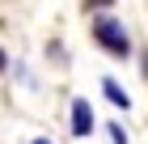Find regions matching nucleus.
Here are the masks:
<instances>
[{"label": "nucleus", "instance_id": "1", "mask_svg": "<svg viewBox=\"0 0 148 144\" xmlns=\"http://www.w3.org/2000/svg\"><path fill=\"white\" fill-rule=\"evenodd\" d=\"M93 38H97L114 59H127V55H131V38H127L123 21H114V17H97V21H93Z\"/></svg>", "mask_w": 148, "mask_h": 144}, {"label": "nucleus", "instance_id": "2", "mask_svg": "<svg viewBox=\"0 0 148 144\" xmlns=\"http://www.w3.org/2000/svg\"><path fill=\"white\" fill-rule=\"evenodd\" d=\"M93 132V106L85 98L72 102V136H89Z\"/></svg>", "mask_w": 148, "mask_h": 144}, {"label": "nucleus", "instance_id": "3", "mask_svg": "<svg viewBox=\"0 0 148 144\" xmlns=\"http://www.w3.org/2000/svg\"><path fill=\"white\" fill-rule=\"evenodd\" d=\"M102 89H106V98H110L114 106H123V110H127V106H131V98H127L123 89H119V81H102Z\"/></svg>", "mask_w": 148, "mask_h": 144}, {"label": "nucleus", "instance_id": "4", "mask_svg": "<svg viewBox=\"0 0 148 144\" xmlns=\"http://www.w3.org/2000/svg\"><path fill=\"white\" fill-rule=\"evenodd\" d=\"M110 140H114V144H127V132L119 127V123H110Z\"/></svg>", "mask_w": 148, "mask_h": 144}, {"label": "nucleus", "instance_id": "5", "mask_svg": "<svg viewBox=\"0 0 148 144\" xmlns=\"http://www.w3.org/2000/svg\"><path fill=\"white\" fill-rule=\"evenodd\" d=\"M30 144H51V140H47V136H38V140H30Z\"/></svg>", "mask_w": 148, "mask_h": 144}, {"label": "nucleus", "instance_id": "6", "mask_svg": "<svg viewBox=\"0 0 148 144\" xmlns=\"http://www.w3.org/2000/svg\"><path fill=\"white\" fill-rule=\"evenodd\" d=\"M0 68H4V51H0Z\"/></svg>", "mask_w": 148, "mask_h": 144}]
</instances>
